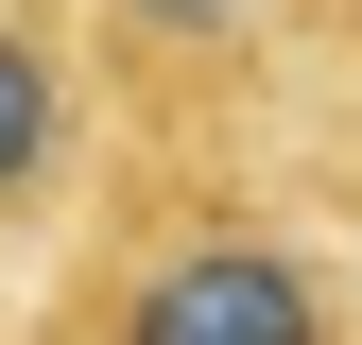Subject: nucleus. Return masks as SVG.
Listing matches in <instances>:
<instances>
[{"mask_svg": "<svg viewBox=\"0 0 362 345\" xmlns=\"http://www.w3.org/2000/svg\"><path fill=\"white\" fill-rule=\"evenodd\" d=\"M52 345H345V293L276 225H156V242L86 259Z\"/></svg>", "mask_w": 362, "mask_h": 345, "instance_id": "f257e3e1", "label": "nucleus"}, {"mask_svg": "<svg viewBox=\"0 0 362 345\" xmlns=\"http://www.w3.org/2000/svg\"><path fill=\"white\" fill-rule=\"evenodd\" d=\"M104 52L139 69V86H242L259 0H104Z\"/></svg>", "mask_w": 362, "mask_h": 345, "instance_id": "f03ea898", "label": "nucleus"}, {"mask_svg": "<svg viewBox=\"0 0 362 345\" xmlns=\"http://www.w3.org/2000/svg\"><path fill=\"white\" fill-rule=\"evenodd\" d=\"M52 172H69V69L35 18H0V207H35Z\"/></svg>", "mask_w": 362, "mask_h": 345, "instance_id": "7ed1b4c3", "label": "nucleus"}]
</instances>
